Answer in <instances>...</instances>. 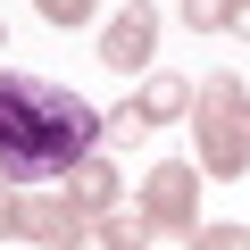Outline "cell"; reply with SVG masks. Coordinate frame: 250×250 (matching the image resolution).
Returning a JSON list of instances; mask_svg holds the SVG:
<instances>
[{
	"mask_svg": "<svg viewBox=\"0 0 250 250\" xmlns=\"http://www.w3.org/2000/svg\"><path fill=\"white\" fill-rule=\"evenodd\" d=\"M100 142V117L42 83V75H0V167L9 175H59Z\"/></svg>",
	"mask_w": 250,
	"mask_h": 250,
	"instance_id": "6da1fadb",
	"label": "cell"
},
{
	"mask_svg": "<svg viewBox=\"0 0 250 250\" xmlns=\"http://www.w3.org/2000/svg\"><path fill=\"white\" fill-rule=\"evenodd\" d=\"M242 150H250L242 92H233V83H208V167H217V175H233V167H242Z\"/></svg>",
	"mask_w": 250,
	"mask_h": 250,
	"instance_id": "7a4b0ae2",
	"label": "cell"
},
{
	"mask_svg": "<svg viewBox=\"0 0 250 250\" xmlns=\"http://www.w3.org/2000/svg\"><path fill=\"white\" fill-rule=\"evenodd\" d=\"M192 217V167H159L150 175V225H184Z\"/></svg>",
	"mask_w": 250,
	"mask_h": 250,
	"instance_id": "3957f363",
	"label": "cell"
},
{
	"mask_svg": "<svg viewBox=\"0 0 250 250\" xmlns=\"http://www.w3.org/2000/svg\"><path fill=\"white\" fill-rule=\"evenodd\" d=\"M100 59L134 75V67L150 59V17H125V25H108V42H100Z\"/></svg>",
	"mask_w": 250,
	"mask_h": 250,
	"instance_id": "277c9868",
	"label": "cell"
},
{
	"mask_svg": "<svg viewBox=\"0 0 250 250\" xmlns=\"http://www.w3.org/2000/svg\"><path fill=\"white\" fill-rule=\"evenodd\" d=\"M175 108H184V83H150V92H142V117H134V125H159V117H175Z\"/></svg>",
	"mask_w": 250,
	"mask_h": 250,
	"instance_id": "5b68a950",
	"label": "cell"
},
{
	"mask_svg": "<svg viewBox=\"0 0 250 250\" xmlns=\"http://www.w3.org/2000/svg\"><path fill=\"white\" fill-rule=\"evenodd\" d=\"M192 250H250V233H242V225H217V233H200Z\"/></svg>",
	"mask_w": 250,
	"mask_h": 250,
	"instance_id": "8992f818",
	"label": "cell"
},
{
	"mask_svg": "<svg viewBox=\"0 0 250 250\" xmlns=\"http://www.w3.org/2000/svg\"><path fill=\"white\" fill-rule=\"evenodd\" d=\"M42 17H59V25H83V17H92V0H42Z\"/></svg>",
	"mask_w": 250,
	"mask_h": 250,
	"instance_id": "52a82bcc",
	"label": "cell"
}]
</instances>
